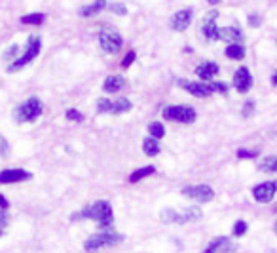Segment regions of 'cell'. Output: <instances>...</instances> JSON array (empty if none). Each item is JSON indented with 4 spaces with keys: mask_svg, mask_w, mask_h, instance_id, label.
Returning <instances> with one entry per match:
<instances>
[{
    "mask_svg": "<svg viewBox=\"0 0 277 253\" xmlns=\"http://www.w3.org/2000/svg\"><path fill=\"white\" fill-rule=\"evenodd\" d=\"M219 38L226 40L228 44H241L245 37L238 27H222V29H219Z\"/></svg>",
    "mask_w": 277,
    "mask_h": 253,
    "instance_id": "obj_16",
    "label": "cell"
},
{
    "mask_svg": "<svg viewBox=\"0 0 277 253\" xmlns=\"http://www.w3.org/2000/svg\"><path fill=\"white\" fill-rule=\"evenodd\" d=\"M211 88H213V94H228V84L224 82H211Z\"/></svg>",
    "mask_w": 277,
    "mask_h": 253,
    "instance_id": "obj_33",
    "label": "cell"
},
{
    "mask_svg": "<svg viewBox=\"0 0 277 253\" xmlns=\"http://www.w3.org/2000/svg\"><path fill=\"white\" fill-rule=\"evenodd\" d=\"M259 151H249V149H240L238 151V158H256Z\"/></svg>",
    "mask_w": 277,
    "mask_h": 253,
    "instance_id": "obj_34",
    "label": "cell"
},
{
    "mask_svg": "<svg viewBox=\"0 0 277 253\" xmlns=\"http://www.w3.org/2000/svg\"><path fill=\"white\" fill-rule=\"evenodd\" d=\"M235 249V244H233L230 238L226 236H219L207 244V247L203 249L202 253H232Z\"/></svg>",
    "mask_w": 277,
    "mask_h": 253,
    "instance_id": "obj_14",
    "label": "cell"
},
{
    "mask_svg": "<svg viewBox=\"0 0 277 253\" xmlns=\"http://www.w3.org/2000/svg\"><path fill=\"white\" fill-rule=\"evenodd\" d=\"M179 88L186 89L188 94L195 95V97H209L213 95V88L207 82H192V80H176Z\"/></svg>",
    "mask_w": 277,
    "mask_h": 253,
    "instance_id": "obj_9",
    "label": "cell"
},
{
    "mask_svg": "<svg viewBox=\"0 0 277 253\" xmlns=\"http://www.w3.org/2000/svg\"><path fill=\"white\" fill-rule=\"evenodd\" d=\"M275 211H277V206H275Z\"/></svg>",
    "mask_w": 277,
    "mask_h": 253,
    "instance_id": "obj_44",
    "label": "cell"
},
{
    "mask_svg": "<svg viewBox=\"0 0 277 253\" xmlns=\"http://www.w3.org/2000/svg\"><path fill=\"white\" fill-rule=\"evenodd\" d=\"M31 177H32L31 171L21 170V168H13V170H2V171H0V185L23 183V181H29Z\"/></svg>",
    "mask_w": 277,
    "mask_h": 253,
    "instance_id": "obj_11",
    "label": "cell"
},
{
    "mask_svg": "<svg viewBox=\"0 0 277 253\" xmlns=\"http://www.w3.org/2000/svg\"><path fill=\"white\" fill-rule=\"evenodd\" d=\"M233 88L240 94H247L252 88V75L247 67H240L233 75Z\"/></svg>",
    "mask_w": 277,
    "mask_h": 253,
    "instance_id": "obj_13",
    "label": "cell"
},
{
    "mask_svg": "<svg viewBox=\"0 0 277 253\" xmlns=\"http://www.w3.org/2000/svg\"><path fill=\"white\" fill-rule=\"evenodd\" d=\"M40 50H42V40H40V37H38V34H32V37H29L25 51L21 53V57H17L15 61H12V63H10V67H8V73H17V70H21L23 67L31 65L32 61L38 57Z\"/></svg>",
    "mask_w": 277,
    "mask_h": 253,
    "instance_id": "obj_4",
    "label": "cell"
},
{
    "mask_svg": "<svg viewBox=\"0 0 277 253\" xmlns=\"http://www.w3.org/2000/svg\"><path fill=\"white\" fill-rule=\"evenodd\" d=\"M202 217H203V211H202V208H200V206H190V208H186L184 211H181V213L176 215V225L200 221Z\"/></svg>",
    "mask_w": 277,
    "mask_h": 253,
    "instance_id": "obj_17",
    "label": "cell"
},
{
    "mask_svg": "<svg viewBox=\"0 0 277 253\" xmlns=\"http://www.w3.org/2000/svg\"><path fill=\"white\" fill-rule=\"evenodd\" d=\"M135 57H137V53H135V51H127V56L124 57V61H122V67H124V69H127V67H131V63L133 61H135Z\"/></svg>",
    "mask_w": 277,
    "mask_h": 253,
    "instance_id": "obj_35",
    "label": "cell"
},
{
    "mask_svg": "<svg viewBox=\"0 0 277 253\" xmlns=\"http://www.w3.org/2000/svg\"><path fill=\"white\" fill-rule=\"evenodd\" d=\"M226 57L228 59H233V61H241L245 57V46L243 44H228L226 48Z\"/></svg>",
    "mask_w": 277,
    "mask_h": 253,
    "instance_id": "obj_20",
    "label": "cell"
},
{
    "mask_svg": "<svg viewBox=\"0 0 277 253\" xmlns=\"http://www.w3.org/2000/svg\"><path fill=\"white\" fill-rule=\"evenodd\" d=\"M44 19H46L44 13H29V15L21 17V23H25V25H40Z\"/></svg>",
    "mask_w": 277,
    "mask_h": 253,
    "instance_id": "obj_26",
    "label": "cell"
},
{
    "mask_svg": "<svg viewBox=\"0 0 277 253\" xmlns=\"http://www.w3.org/2000/svg\"><path fill=\"white\" fill-rule=\"evenodd\" d=\"M67 118L72 122H82L84 114L80 113V111H76V109H69V111H67Z\"/></svg>",
    "mask_w": 277,
    "mask_h": 253,
    "instance_id": "obj_32",
    "label": "cell"
},
{
    "mask_svg": "<svg viewBox=\"0 0 277 253\" xmlns=\"http://www.w3.org/2000/svg\"><path fill=\"white\" fill-rule=\"evenodd\" d=\"M122 42H124L122 34L116 27L107 25L99 31V46H101L103 51H107V53H118L122 50Z\"/></svg>",
    "mask_w": 277,
    "mask_h": 253,
    "instance_id": "obj_6",
    "label": "cell"
},
{
    "mask_svg": "<svg viewBox=\"0 0 277 253\" xmlns=\"http://www.w3.org/2000/svg\"><path fill=\"white\" fill-rule=\"evenodd\" d=\"M124 82H126V80H124L120 75H112L103 82V89H105L107 94H118V92L124 88Z\"/></svg>",
    "mask_w": 277,
    "mask_h": 253,
    "instance_id": "obj_19",
    "label": "cell"
},
{
    "mask_svg": "<svg viewBox=\"0 0 277 253\" xmlns=\"http://www.w3.org/2000/svg\"><path fill=\"white\" fill-rule=\"evenodd\" d=\"M8 152H10V145H8L6 137L0 135V156H8Z\"/></svg>",
    "mask_w": 277,
    "mask_h": 253,
    "instance_id": "obj_37",
    "label": "cell"
},
{
    "mask_svg": "<svg viewBox=\"0 0 277 253\" xmlns=\"http://www.w3.org/2000/svg\"><path fill=\"white\" fill-rule=\"evenodd\" d=\"M152 173H156V168L154 166H145V168H138V170H135L129 175V183H138L141 179L148 177V175H152Z\"/></svg>",
    "mask_w": 277,
    "mask_h": 253,
    "instance_id": "obj_21",
    "label": "cell"
},
{
    "mask_svg": "<svg viewBox=\"0 0 277 253\" xmlns=\"http://www.w3.org/2000/svg\"><path fill=\"white\" fill-rule=\"evenodd\" d=\"M148 133H150V137L160 141L165 135L164 124H162V122H150V124H148Z\"/></svg>",
    "mask_w": 277,
    "mask_h": 253,
    "instance_id": "obj_25",
    "label": "cell"
},
{
    "mask_svg": "<svg viewBox=\"0 0 277 253\" xmlns=\"http://www.w3.org/2000/svg\"><path fill=\"white\" fill-rule=\"evenodd\" d=\"M209 4H211V6H216V4H219V2H221V0H207Z\"/></svg>",
    "mask_w": 277,
    "mask_h": 253,
    "instance_id": "obj_42",
    "label": "cell"
},
{
    "mask_svg": "<svg viewBox=\"0 0 277 253\" xmlns=\"http://www.w3.org/2000/svg\"><path fill=\"white\" fill-rule=\"evenodd\" d=\"M219 70H221V67L216 63H213V61H205V63L197 65V69H195V76L200 78V80H213L214 76L219 75Z\"/></svg>",
    "mask_w": 277,
    "mask_h": 253,
    "instance_id": "obj_15",
    "label": "cell"
},
{
    "mask_svg": "<svg viewBox=\"0 0 277 253\" xmlns=\"http://www.w3.org/2000/svg\"><path fill=\"white\" fill-rule=\"evenodd\" d=\"M181 192H183V196L200 204H207L214 198V190L211 189V185H188Z\"/></svg>",
    "mask_w": 277,
    "mask_h": 253,
    "instance_id": "obj_7",
    "label": "cell"
},
{
    "mask_svg": "<svg viewBox=\"0 0 277 253\" xmlns=\"http://www.w3.org/2000/svg\"><path fill=\"white\" fill-rule=\"evenodd\" d=\"M105 8H107V0H95V2H91L88 6L80 8L78 13H80L82 17H93V15H97L99 12H103Z\"/></svg>",
    "mask_w": 277,
    "mask_h": 253,
    "instance_id": "obj_18",
    "label": "cell"
},
{
    "mask_svg": "<svg viewBox=\"0 0 277 253\" xmlns=\"http://www.w3.org/2000/svg\"><path fill=\"white\" fill-rule=\"evenodd\" d=\"M247 228H249V225H247L243 219H240V221H235V225H233V236H238V238H241V236H245Z\"/></svg>",
    "mask_w": 277,
    "mask_h": 253,
    "instance_id": "obj_29",
    "label": "cell"
},
{
    "mask_svg": "<svg viewBox=\"0 0 277 253\" xmlns=\"http://www.w3.org/2000/svg\"><path fill=\"white\" fill-rule=\"evenodd\" d=\"M176 215H179V211L173 208H164L160 211V219H162V223H176Z\"/></svg>",
    "mask_w": 277,
    "mask_h": 253,
    "instance_id": "obj_27",
    "label": "cell"
},
{
    "mask_svg": "<svg viewBox=\"0 0 277 253\" xmlns=\"http://www.w3.org/2000/svg\"><path fill=\"white\" fill-rule=\"evenodd\" d=\"M192 19H194V12H192L190 8H186V10H179V12L171 17L169 25H171V29H173V31L183 32V31H186L190 25H192Z\"/></svg>",
    "mask_w": 277,
    "mask_h": 253,
    "instance_id": "obj_12",
    "label": "cell"
},
{
    "mask_svg": "<svg viewBox=\"0 0 277 253\" xmlns=\"http://www.w3.org/2000/svg\"><path fill=\"white\" fill-rule=\"evenodd\" d=\"M273 230H275V234H277V221H275V225H273Z\"/></svg>",
    "mask_w": 277,
    "mask_h": 253,
    "instance_id": "obj_43",
    "label": "cell"
},
{
    "mask_svg": "<svg viewBox=\"0 0 277 253\" xmlns=\"http://www.w3.org/2000/svg\"><path fill=\"white\" fill-rule=\"evenodd\" d=\"M17 51H19V44H12V46H10V48L6 50V53L2 56V59H4V61H10L12 57L17 56ZM15 59H17V57H15ZM15 59H13V61H15Z\"/></svg>",
    "mask_w": 277,
    "mask_h": 253,
    "instance_id": "obj_30",
    "label": "cell"
},
{
    "mask_svg": "<svg viewBox=\"0 0 277 253\" xmlns=\"http://www.w3.org/2000/svg\"><path fill=\"white\" fill-rule=\"evenodd\" d=\"M260 23H262V19H260L259 13H251L249 15V25L251 27H260Z\"/></svg>",
    "mask_w": 277,
    "mask_h": 253,
    "instance_id": "obj_39",
    "label": "cell"
},
{
    "mask_svg": "<svg viewBox=\"0 0 277 253\" xmlns=\"http://www.w3.org/2000/svg\"><path fill=\"white\" fill-rule=\"evenodd\" d=\"M254 113V99H247L243 105V116H251Z\"/></svg>",
    "mask_w": 277,
    "mask_h": 253,
    "instance_id": "obj_36",
    "label": "cell"
},
{
    "mask_svg": "<svg viewBox=\"0 0 277 253\" xmlns=\"http://www.w3.org/2000/svg\"><path fill=\"white\" fill-rule=\"evenodd\" d=\"M143 151H145L146 156H157L160 154V141L154 139V137H146L145 141H143Z\"/></svg>",
    "mask_w": 277,
    "mask_h": 253,
    "instance_id": "obj_22",
    "label": "cell"
},
{
    "mask_svg": "<svg viewBox=\"0 0 277 253\" xmlns=\"http://www.w3.org/2000/svg\"><path fill=\"white\" fill-rule=\"evenodd\" d=\"M6 208H8L6 196H2V194H0V209H6Z\"/></svg>",
    "mask_w": 277,
    "mask_h": 253,
    "instance_id": "obj_41",
    "label": "cell"
},
{
    "mask_svg": "<svg viewBox=\"0 0 277 253\" xmlns=\"http://www.w3.org/2000/svg\"><path fill=\"white\" fill-rule=\"evenodd\" d=\"M95 221L99 225L101 230L105 228H110L114 221V211H112V206L107 202V200H97L93 204H88L86 208H82L80 211H74L72 215H70V221Z\"/></svg>",
    "mask_w": 277,
    "mask_h": 253,
    "instance_id": "obj_1",
    "label": "cell"
},
{
    "mask_svg": "<svg viewBox=\"0 0 277 253\" xmlns=\"http://www.w3.org/2000/svg\"><path fill=\"white\" fill-rule=\"evenodd\" d=\"M44 113V105L38 97H29L25 103H21L19 107L13 109V120L17 124H29L36 122Z\"/></svg>",
    "mask_w": 277,
    "mask_h": 253,
    "instance_id": "obj_3",
    "label": "cell"
},
{
    "mask_svg": "<svg viewBox=\"0 0 277 253\" xmlns=\"http://www.w3.org/2000/svg\"><path fill=\"white\" fill-rule=\"evenodd\" d=\"M124 242V234L120 232H116L112 228H105V230H99V232H95L88 238V240L84 242V249L88 253L91 251H99L103 247H112V246H118Z\"/></svg>",
    "mask_w": 277,
    "mask_h": 253,
    "instance_id": "obj_2",
    "label": "cell"
},
{
    "mask_svg": "<svg viewBox=\"0 0 277 253\" xmlns=\"http://www.w3.org/2000/svg\"><path fill=\"white\" fill-rule=\"evenodd\" d=\"M133 109V103L127 97H120L118 101H112V114H124L129 113Z\"/></svg>",
    "mask_w": 277,
    "mask_h": 253,
    "instance_id": "obj_24",
    "label": "cell"
},
{
    "mask_svg": "<svg viewBox=\"0 0 277 253\" xmlns=\"http://www.w3.org/2000/svg\"><path fill=\"white\" fill-rule=\"evenodd\" d=\"M216 17H219V12H216V10H211V12L203 17L202 32H203V37L207 38L209 42L221 40V38H219V27H216Z\"/></svg>",
    "mask_w": 277,
    "mask_h": 253,
    "instance_id": "obj_10",
    "label": "cell"
},
{
    "mask_svg": "<svg viewBox=\"0 0 277 253\" xmlns=\"http://www.w3.org/2000/svg\"><path fill=\"white\" fill-rule=\"evenodd\" d=\"M259 170L264 173H277V156H266L259 162Z\"/></svg>",
    "mask_w": 277,
    "mask_h": 253,
    "instance_id": "obj_23",
    "label": "cell"
},
{
    "mask_svg": "<svg viewBox=\"0 0 277 253\" xmlns=\"http://www.w3.org/2000/svg\"><path fill=\"white\" fill-rule=\"evenodd\" d=\"M164 118L169 122H179V124H194L197 118L194 107L190 105H169L164 109Z\"/></svg>",
    "mask_w": 277,
    "mask_h": 253,
    "instance_id": "obj_5",
    "label": "cell"
},
{
    "mask_svg": "<svg viewBox=\"0 0 277 253\" xmlns=\"http://www.w3.org/2000/svg\"><path fill=\"white\" fill-rule=\"evenodd\" d=\"M108 10L114 13H118V15H127V8L124 6V4H120V2H116V4H108Z\"/></svg>",
    "mask_w": 277,
    "mask_h": 253,
    "instance_id": "obj_31",
    "label": "cell"
},
{
    "mask_svg": "<svg viewBox=\"0 0 277 253\" xmlns=\"http://www.w3.org/2000/svg\"><path fill=\"white\" fill-rule=\"evenodd\" d=\"M270 80H271V86H273V88H277V70H273V73H271Z\"/></svg>",
    "mask_w": 277,
    "mask_h": 253,
    "instance_id": "obj_40",
    "label": "cell"
},
{
    "mask_svg": "<svg viewBox=\"0 0 277 253\" xmlns=\"http://www.w3.org/2000/svg\"><path fill=\"white\" fill-rule=\"evenodd\" d=\"M277 192V181H264L252 189V198L260 204H268L273 200Z\"/></svg>",
    "mask_w": 277,
    "mask_h": 253,
    "instance_id": "obj_8",
    "label": "cell"
},
{
    "mask_svg": "<svg viewBox=\"0 0 277 253\" xmlns=\"http://www.w3.org/2000/svg\"><path fill=\"white\" fill-rule=\"evenodd\" d=\"M97 113L99 114L112 113V101H110L108 97H101V99L97 101Z\"/></svg>",
    "mask_w": 277,
    "mask_h": 253,
    "instance_id": "obj_28",
    "label": "cell"
},
{
    "mask_svg": "<svg viewBox=\"0 0 277 253\" xmlns=\"http://www.w3.org/2000/svg\"><path fill=\"white\" fill-rule=\"evenodd\" d=\"M6 225H8V213L4 211V209H0V234L4 232Z\"/></svg>",
    "mask_w": 277,
    "mask_h": 253,
    "instance_id": "obj_38",
    "label": "cell"
}]
</instances>
